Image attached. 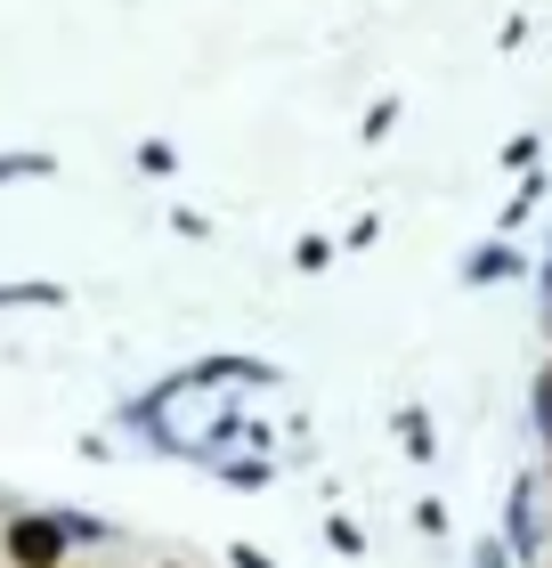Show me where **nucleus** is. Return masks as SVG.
Masks as SVG:
<instances>
[{
	"label": "nucleus",
	"instance_id": "obj_1",
	"mask_svg": "<svg viewBox=\"0 0 552 568\" xmlns=\"http://www.w3.org/2000/svg\"><path fill=\"white\" fill-rule=\"evenodd\" d=\"M17 560H33V568H41V560H58V528H41V520H33V528H17Z\"/></svg>",
	"mask_w": 552,
	"mask_h": 568
},
{
	"label": "nucleus",
	"instance_id": "obj_2",
	"mask_svg": "<svg viewBox=\"0 0 552 568\" xmlns=\"http://www.w3.org/2000/svg\"><path fill=\"white\" fill-rule=\"evenodd\" d=\"M544 406H552V382H544Z\"/></svg>",
	"mask_w": 552,
	"mask_h": 568
}]
</instances>
